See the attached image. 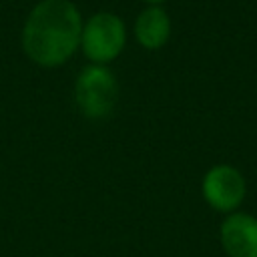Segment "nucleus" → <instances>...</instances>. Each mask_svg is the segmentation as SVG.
<instances>
[{
  "instance_id": "obj_1",
  "label": "nucleus",
  "mask_w": 257,
  "mask_h": 257,
  "mask_svg": "<svg viewBox=\"0 0 257 257\" xmlns=\"http://www.w3.org/2000/svg\"><path fill=\"white\" fill-rule=\"evenodd\" d=\"M82 18L68 0H42L26 18L22 44L26 54L40 66L66 62L80 44Z\"/></svg>"
},
{
  "instance_id": "obj_2",
  "label": "nucleus",
  "mask_w": 257,
  "mask_h": 257,
  "mask_svg": "<svg viewBox=\"0 0 257 257\" xmlns=\"http://www.w3.org/2000/svg\"><path fill=\"white\" fill-rule=\"evenodd\" d=\"M118 98V84L104 66H86L76 80V104L88 118H106Z\"/></svg>"
},
{
  "instance_id": "obj_3",
  "label": "nucleus",
  "mask_w": 257,
  "mask_h": 257,
  "mask_svg": "<svg viewBox=\"0 0 257 257\" xmlns=\"http://www.w3.org/2000/svg\"><path fill=\"white\" fill-rule=\"evenodd\" d=\"M124 40H126L124 24L118 16L110 12L94 14L82 26V36H80L82 50L96 64L114 60L120 54Z\"/></svg>"
},
{
  "instance_id": "obj_4",
  "label": "nucleus",
  "mask_w": 257,
  "mask_h": 257,
  "mask_svg": "<svg viewBox=\"0 0 257 257\" xmlns=\"http://www.w3.org/2000/svg\"><path fill=\"white\" fill-rule=\"evenodd\" d=\"M203 197L217 211H233L245 197V179L231 165H215L203 177Z\"/></svg>"
},
{
  "instance_id": "obj_5",
  "label": "nucleus",
  "mask_w": 257,
  "mask_h": 257,
  "mask_svg": "<svg viewBox=\"0 0 257 257\" xmlns=\"http://www.w3.org/2000/svg\"><path fill=\"white\" fill-rule=\"evenodd\" d=\"M221 243L229 257H257V219L245 213L229 215L221 225Z\"/></svg>"
},
{
  "instance_id": "obj_6",
  "label": "nucleus",
  "mask_w": 257,
  "mask_h": 257,
  "mask_svg": "<svg viewBox=\"0 0 257 257\" xmlns=\"http://www.w3.org/2000/svg\"><path fill=\"white\" fill-rule=\"evenodd\" d=\"M135 34L145 48H161L171 34V20L167 12L159 6L145 8L137 18Z\"/></svg>"
},
{
  "instance_id": "obj_7",
  "label": "nucleus",
  "mask_w": 257,
  "mask_h": 257,
  "mask_svg": "<svg viewBox=\"0 0 257 257\" xmlns=\"http://www.w3.org/2000/svg\"><path fill=\"white\" fill-rule=\"evenodd\" d=\"M145 2H151V4H157V2H163V0H145Z\"/></svg>"
}]
</instances>
